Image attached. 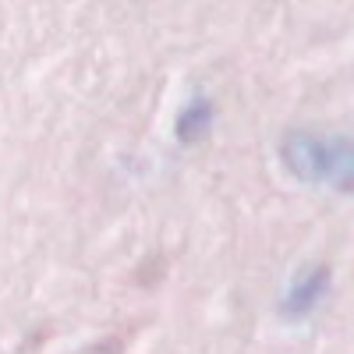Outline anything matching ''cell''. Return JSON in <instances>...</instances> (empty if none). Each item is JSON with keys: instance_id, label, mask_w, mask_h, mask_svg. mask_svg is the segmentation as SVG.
Listing matches in <instances>:
<instances>
[{"instance_id": "1", "label": "cell", "mask_w": 354, "mask_h": 354, "mask_svg": "<svg viewBox=\"0 0 354 354\" xmlns=\"http://www.w3.org/2000/svg\"><path fill=\"white\" fill-rule=\"evenodd\" d=\"M280 160L294 177H301V181L333 185L340 192L351 188L354 156H351V142L344 135L319 138V135H308V131H290L280 145Z\"/></svg>"}, {"instance_id": "2", "label": "cell", "mask_w": 354, "mask_h": 354, "mask_svg": "<svg viewBox=\"0 0 354 354\" xmlns=\"http://www.w3.org/2000/svg\"><path fill=\"white\" fill-rule=\"evenodd\" d=\"M326 287H330V270H326V266H315V270H308L305 277H298V283H294L290 294L283 298V315H287V319L308 315V312L322 301Z\"/></svg>"}, {"instance_id": "3", "label": "cell", "mask_w": 354, "mask_h": 354, "mask_svg": "<svg viewBox=\"0 0 354 354\" xmlns=\"http://www.w3.org/2000/svg\"><path fill=\"white\" fill-rule=\"evenodd\" d=\"M213 117H216V110H213V103L209 100H192L185 110H181V117H177V142H198L205 131L213 128Z\"/></svg>"}, {"instance_id": "4", "label": "cell", "mask_w": 354, "mask_h": 354, "mask_svg": "<svg viewBox=\"0 0 354 354\" xmlns=\"http://www.w3.org/2000/svg\"><path fill=\"white\" fill-rule=\"evenodd\" d=\"M78 354H124V337H121V333H113V337H103V340H96V344L82 347Z\"/></svg>"}]
</instances>
